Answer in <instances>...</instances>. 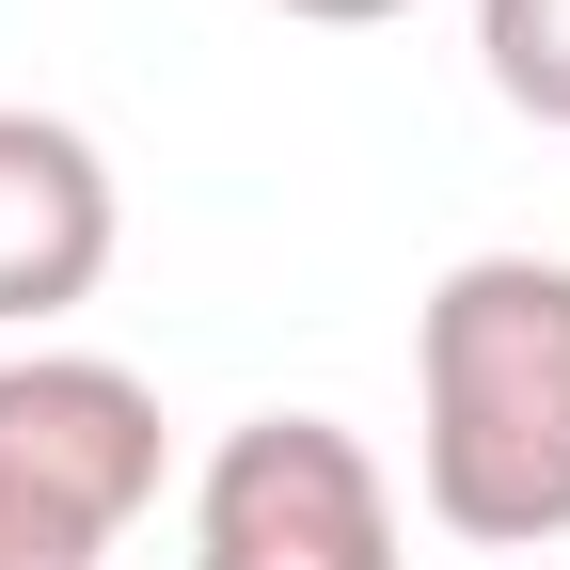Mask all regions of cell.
Returning <instances> with one entry per match:
<instances>
[{
  "label": "cell",
  "mask_w": 570,
  "mask_h": 570,
  "mask_svg": "<svg viewBox=\"0 0 570 570\" xmlns=\"http://www.w3.org/2000/svg\"><path fill=\"white\" fill-rule=\"evenodd\" d=\"M412 508L475 554L570 539V254H460L412 317Z\"/></svg>",
  "instance_id": "6da1fadb"
},
{
  "label": "cell",
  "mask_w": 570,
  "mask_h": 570,
  "mask_svg": "<svg viewBox=\"0 0 570 570\" xmlns=\"http://www.w3.org/2000/svg\"><path fill=\"white\" fill-rule=\"evenodd\" d=\"M159 508V396L111 348H0V570H111Z\"/></svg>",
  "instance_id": "7a4b0ae2"
},
{
  "label": "cell",
  "mask_w": 570,
  "mask_h": 570,
  "mask_svg": "<svg viewBox=\"0 0 570 570\" xmlns=\"http://www.w3.org/2000/svg\"><path fill=\"white\" fill-rule=\"evenodd\" d=\"M190 570H412L381 444L333 412H238L190 475Z\"/></svg>",
  "instance_id": "3957f363"
},
{
  "label": "cell",
  "mask_w": 570,
  "mask_h": 570,
  "mask_svg": "<svg viewBox=\"0 0 570 570\" xmlns=\"http://www.w3.org/2000/svg\"><path fill=\"white\" fill-rule=\"evenodd\" d=\"M111 238H127L111 159L63 111H17V96H0V333L48 348V317H80L96 285H111Z\"/></svg>",
  "instance_id": "277c9868"
},
{
  "label": "cell",
  "mask_w": 570,
  "mask_h": 570,
  "mask_svg": "<svg viewBox=\"0 0 570 570\" xmlns=\"http://www.w3.org/2000/svg\"><path fill=\"white\" fill-rule=\"evenodd\" d=\"M475 63L523 127H570V0H475Z\"/></svg>",
  "instance_id": "5b68a950"
},
{
  "label": "cell",
  "mask_w": 570,
  "mask_h": 570,
  "mask_svg": "<svg viewBox=\"0 0 570 570\" xmlns=\"http://www.w3.org/2000/svg\"><path fill=\"white\" fill-rule=\"evenodd\" d=\"M269 17H302V32H381V17H412V0H269Z\"/></svg>",
  "instance_id": "8992f818"
}]
</instances>
